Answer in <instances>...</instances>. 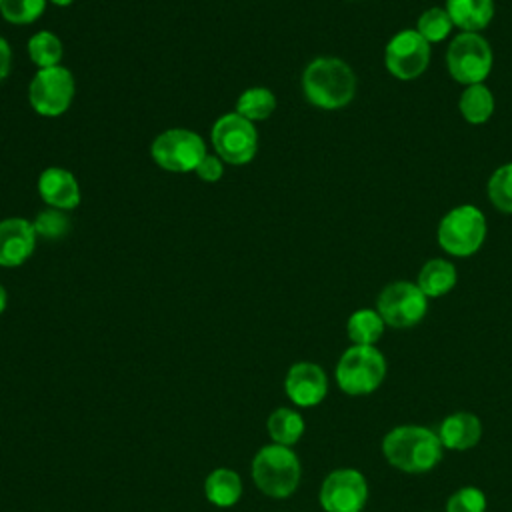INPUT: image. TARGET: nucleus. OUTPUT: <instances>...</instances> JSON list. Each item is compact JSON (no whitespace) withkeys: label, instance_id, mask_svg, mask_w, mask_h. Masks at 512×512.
Returning a JSON list of instances; mask_svg holds the SVG:
<instances>
[{"label":"nucleus","instance_id":"nucleus-1","mask_svg":"<svg viewBox=\"0 0 512 512\" xmlns=\"http://www.w3.org/2000/svg\"><path fill=\"white\" fill-rule=\"evenodd\" d=\"M382 456L400 472L424 474L440 464L444 446L432 428L420 424H400L384 434Z\"/></svg>","mask_w":512,"mask_h":512},{"label":"nucleus","instance_id":"nucleus-2","mask_svg":"<svg viewBox=\"0 0 512 512\" xmlns=\"http://www.w3.org/2000/svg\"><path fill=\"white\" fill-rule=\"evenodd\" d=\"M302 92L320 110H340L356 94V74L342 58L318 56L302 72Z\"/></svg>","mask_w":512,"mask_h":512},{"label":"nucleus","instance_id":"nucleus-3","mask_svg":"<svg viewBox=\"0 0 512 512\" xmlns=\"http://www.w3.org/2000/svg\"><path fill=\"white\" fill-rule=\"evenodd\" d=\"M250 474L264 496L288 498L300 486L302 464L290 446L270 442L254 454Z\"/></svg>","mask_w":512,"mask_h":512},{"label":"nucleus","instance_id":"nucleus-4","mask_svg":"<svg viewBox=\"0 0 512 512\" xmlns=\"http://www.w3.org/2000/svg\"><path fill=\"white\" fill-rule=\"evenodd\" d=\"M388 362L376 346L352 344L336 362L334 378L348 396H368L376 392L386 378Z\"/></svg>","mask_w":512,"mask_h":512},{"label":"nucleus","instance_id":"nucleus-5","mask_svg":"<svg viewBox=\"0 0 512 512\" xmlns=\"http://www.w3.org/2000/svg\"><path fill=\"white\" fill-rule=\"evenodd\" d=\"M486 232L488 224L482 210L474 204H460L440 218L436 238L446 254L468 258L482 248Z\"/></svg>","mask_w":512,"mask_h":512},{"label":"nucleus","instance_id":"nucleus-6","mask_svg":"<svg viewBox=\"0 0 512 512\" xmlns=\"http://www.w3.org/2000/svg\"><path fill=\"white\" fill-rule=\"evenodd\" d=\"M494 64V54L488 40L480 32H460L456 34L446 50L448 74L464 84H482Z\"/></svg>","mask_w":512,"mask_h":512},{"label":"nucleus","instance_id":"nucleus-7","mask_svg":"<svg viewBox=\"0 0 512 512\" xmlns=\"http://www.w3.org/2000/svg\"><path fill=\"white\" fill-rule=\"evenodd\" d=\"M208 154L202 136L188 128H168L150 144L152 160L166 172H194Z\"/></svg>","mask_w":512,"mask_h":512},{"label":"nucleus","instance_id":"nucleus-8","mask_svg":"<svg viewBox=\"0 0 512 512\" xmlns=\"http://www.w3.org/2000/svg\"><path fill=\"white\" fill-rule=\"evenodd\" d=\"M210 142L216 156L224 164L242 166L248 164L258 152V130L254 122L242 118L240 114L226 112L214 120Z\"/></svg>","mask_w":512,"mask_h":512},{"label":"nucleus","instance_id":"nucleus-9","mask_svg":"<svg viewBox=\"0 0 512 512\" xmlns=\"http://www.w3.org/2000/svg\"><path fill=\"white\" fill-rule=\"evenodd\" d=\"M74 92L76 82L66 66L58 64L50 68H38L28 84V102L36 114L56 118L70 108Z\"/></svg>","mask_w":512,"mask_h":512},{"label":"nucleus","instance_id":"nucleus-10","mask_svg":"<svg viewBox=\"0 0 512 512\" xmlns=\"http://www.w3.org/2000/svg\"><path fill=\"white\" fill-rule=\"evenodd\" d=\"M376 310L386 326L412 328L424 320L428 312V298L416 282L396 280L380 290Z\"/></svg>","mask_w":512,"mask_h":512},{"label":"nucleus","instance_id":"nucleus-11","mask_svg":"<svg viewBox=\"0 0 512 512\" xmlns=\"http://www.w3.org/2000/svg\"><path fill=\"white\" fill-rule=\"evenodd\" d=\"M368 496V480L360 470L336 468L322 480L318 502L324 512H362Z\"/></svg>","mask_w":512,"mask_h":512},{"label":"nucleus","instance_id":"nucleus-12","mask_svg":"<svg viewBox=\"0 0 512 512\" xmlns=\"http://www.w3.org/2000/svg\"><path fill=\"white\" fill-rule=\"evenodd\" d=\"M430 64V42L416 28L396 32L384 48V66L398 80H414Z\"/></svg>","mask_w":512,"mask_h":512},{"label":"nucleus","instance_id":"nucleus-13","mask_svg":"<svg viewBox=\"0 0 512 512\" xmlns=\"http://www.w3.org/2000/svg\"><path fill=\"white\" fill-rule=\"evenodd\" d=\"M284 392L298 408H314L328 394V376L316 362H294L284 376Z\"/></svg>","mask_w":512,"mask_h":512},{"label":"nucleus","instance_id":"nucleus-14","mask_svg":"<svg viewBox=\"0 0 512 512\" xmlns=\"http://www.w3.org/2000/svg\"><path fill=\"white\" fill-rule=\"evenodd\" d=\"M36 230L26 218H4L0 220V266L18 268L22 266L36 248Z\"/></svg>","mask_w":512,"mask_h":512},{"label":"nucleus","instance_id":"nucleus-15","mask_svg":"<svg viewBox=\"0 0 512 512\" xmlns=\"http://www.w3.org/2000/svg\"><path fill=\"white\" fill-rule=\"evenodd\" d=\"M38 194L48 208L72 210L80 204L82 192L76 176L62 166H48L38 176Z\"/></svg>","mask_w":512,"mask_h":512},{"label":"nucleus","instance_id":"nucleus-16","mask_svg":"<svg viewBox=\"0 0 512 512\" xmlns=\"http://www.w3.org/2000/svg\"><path fill=\"white\" fill-rule=\"evenodd\" d=\"M482 432L484 428L480 418L468 410H458L444 416L436 430L444 450L452 452H466L474 448L480 442Z\"/></svg>","mask_w":512,"mask_h":512},{"label":"nucleus","instance_id":"nucleus-17","mask_svg":"<svg viewBox=\"0 0 512 512\" xmlns=\"http://www.w3.org/2000/svg\"><path fill=\"white\" fill-rule=\"evenodd\" d=\"M444 8L460 32H480L494 18V0H446Z\"/></svg>","mask_w":512,"mask_h":512},{"label":"nucleus","instance_id":"nucleus-18","mask_svg":"<svg viewBox=\"0 0 512 512\" xmlns=\"http://www.w3.org/2000/svg\"><path fill=\"white\" fill-rule=\"evenodd\" d=\"M204 496L216 508H230L242 496V478L232 468H214L204 480Z\"/></svg>","mask_w":512,"mask_h":512},{"label":"nucleus","instance_id":"nucleus-19","mask_svg":"<svg viewBox=\"0 0 512 512\" xmlns=\"http://www.w3.org/2000/svg\"><path fill=\"white\" fill-rule=\"evenodd\" d=\"M458 280V272L454 264L446 258H430L418 272V288L426 294V298H440L448 294Z\"/></svg>","mask_w":512,"mask_h":512},{"label":"nucleus","instance_id":"nucleus-20","mask_svg":"<svg viewBox=\"0 0 512 512\" xmlns=\"http://www.w3.org/2000/svg\"><path fill=\"white\" fill-rule=\"evenodd\" d=\"M266 430L268 436L274 444H282V446H294L306 430V422L302 418V414L294 408L288 406H280L276 410L270 412L268 420H266Z\"/></svg>","mask_w":512,"mask_h":512},{"label":"nucleus","instance_id":"nucleus-21","mask_svg":"<svg viewBox=\"0 0 512 512\" xmlns=\"http://www.w3.org/2000/svg\"><path fill=\"white\" fill-rule=\"evenodd\" d=\"M458 110L468 124L478 126V124L488 122L490 116L494 114L492 90L484 82L466 86L458 98Z\"/></svg>","mask_w":512,"mask_h":512},{"label":"nucleus","instance_id":"nucleus-22","mask_svg":"<svg viewBox=\"0 0 512 512\" xmlns=\"http://www.w3.org/2000/svg\"><path fill=\"white\" fill-rule=\"evenodd\" d=\"M384 320L378 310L360 308L352 312L346 320V334L352 344L360 346H376V342L384 334Z\"/></svg>","mask_w":512,"mask_h":512},{"label":"nucleus","instance_id":"nucleus-23","mask_svg":"<svg viewBox=\"0 0 512 512\" xmlns=\"http://www.w3.org/2000/svg\"><path fill=\"white\" fill-rule=\"evenodd\" d=\"M276 110V96L270 88L266 86H252L246 88L238 98H236V114L250 122H262L272 116Z\"/></svg>","mask_w":512,"mask_h":512},{"label":"nucleus","instance_id":"nucleus-24","mask_svg":"<svg viewBox=\"0 0 512 512\" xmlns=\"http://www.w3.org/2000/svg\"><path fill=\"white\" fill-rule=\"evenodd\" d=\"M64 48L60 38L50 30H40L28 40V56L38 68L58 66L62 60Z\"/></svg>","mask_w":512,"mask_h":512},{"label":"nucleus","instance_id":"nucleus-25","mask_svg":"<svg viewBox=\"0 0 512 512\" xmlns=\"http://www.w3.org/2000/svg\"><path fill=\"white\" fill-rule=\"evenodd\" d=\"M488 200L504 214H512V162L498 166L486 184Z\"/></svg>","mask_w":512,"mask_h":512},{"label":"nucleus","instance_id":"nucleus-26","mask_svg":"<svg viewBox=\"0 0 512 512\" xmlns=\"http://www.w3.org/2000/svg\"><path fill=\"white\" fill-rule=\"evenodd\" d=\"M452 28H454V24H452L446 8H440V6H432V8L424 10L416 24V30L430 44H438V42L446 40L448 34L452 32Z\"/></svg>","mask_w":512,"mask_h":512},{"label":"nucleus","instance_id":"nucleus-27","mask_svg":"<svg viewBox=\"0 0 512 512\" xmlns=\"http://www.w3.org/2000/svg\"><path fill=\"white\" fill-rule=\"evenodd\" d=\"M48 0H2L0 14L6 22L24 26L36 22L44 10H46Z\"/></svg>","mask_w":512,"mask_h":512},{"label":"nucleus","instance_id":"nucleus-28","mask_svg":"<svg viewBox=\"0 0 512 512\" xmlns=\"http://www.w3.org/2000/svg\"><path fill=\"white\" fill-rule=\"evenodd\" d=\"M32 226H34L38 238L58 240V238L66 236V232L70 228V218L66 216L64 210L44 208L42 212L36 214V218L32 220Z\"/></svg>","mask_w":512,"mask_h":512},{"label":"nucleus","instance_id":"nucleus-29","mask_svg":"<svg viewBox=\"0 0 512 512\" xmlns=\"http://www.w3.org/2000/svg\"><path fill=\"white\" fill-rule=\"evenodd\" d=\"M486 506L484 490L478 486H462L448 496L444 512H486Z\"/></svg>","mask_w":512,"mask_h":512},{"label":"nucleus","instance_id":"nucleus-30","mask_svg":"<svg viewBox=\"0 0 512 512\" xmlns=\"http://www.w3.org/2000/svg\"><path fill=\"white\" fill-rule=\"evenodd\" d=\"M194 174L204 182H218L224 176V162L216 154H206Z\"/></svg>","mask_w":512,"mask_h":512},{"label":"nucleus","instance_id":"nucleus-31","mask_svg":"<svg viewBox=\"0 0 512 512\" xmlns=\"http://www.w3.org/2000/svg\"><path fill=\"white\" fill-rule=\"evenodd\" d=\"M12 68V48L4 36H0V84L6 80Z\"/></svg>","mask_w":512,"mask_h":512},{"label":"nucleus","instance_id":"nucleus-32","mask_svg":"<svg viewBox=\"0 0 512 512\" xmlns=\"http://www.w3.org/2000/svg\"><path fill=\"white\" fill-rule=\"evenodd\" d=\"M6 306H8V292H6V288L0 284V314L6 310Z\"/></svg>","mask_w":512,"mask_h":512},{"label":"nucleus","instance_id":"nucleus-33","mask_svg":"<svg viewBox=\"0 0 512 512\" xmlns=\"http://www.w3.org/2000/svg\"><path fill=\"white\" fill-rule=\"evenodd\" d=\"M48 2H52V4H56V6H62V8H66V6H70L74 0H48Z\"/></svg>","mask_w":512,"mask_h":512},{"label":"nucleus","instance_id":"nucleus-34","mask_svg":"<svg viewBox=\"0 0 512 512\" xmlns=\"http://www.w3.org/2000/svg\"><path fill=\"white\" fill-rule=\"evenodd\" d=\"M0 8H2V0H0Z\"/></svg>","mask_w":512,"mask_h":512}]
</instances>
